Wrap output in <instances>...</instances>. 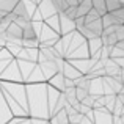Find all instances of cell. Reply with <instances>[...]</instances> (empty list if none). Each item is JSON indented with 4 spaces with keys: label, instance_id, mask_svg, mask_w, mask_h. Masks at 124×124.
Returning a JSON list of instances; mask_svg holds the SVG:
<instances>
[{
    "label": "cell",
    "instance_id": "obj_1",
    "mask_svg": "<svg viewBox=\"0 0 124 124\" xmlns=\"http://www.w3.org/2000/svg\"><path fill=\"white\" fill-rule=\"evenodd\" d=\"M0 90L11 108L13 116L17 118H30L28 116V101H27V86L25 83H11L0 82Z\"/></svg>",
    "mask_w": 124,
    "mask_h": 124
},
{
    "label": "cell",
    "instance_id": "obj_2",
    "mask_svg": "<svg viewBox=\"0 0 124 124\" xmlns=\"http://www.w3.org/2000/svg\"><path fill=\"white\" fill-rule=\"evenodd\" d=\"M27 86V101H28V116L36 119H50L47 102V83L25 85Z\"/></svg>",
    "mask_w": 124,
    "mask_h": 124
},
{
    "label": "cell",
    "instance_id": "obj_3",
    "mask_svg": "<svg viewBox=\"0 0 124 124\" xmlns=\"http://www.w3.org/2000/svg\"><path fill=\"white\" fill-rule=\"evenodd\" d=\"M0 82H11V83H24L22 80V76H21V69H19V64L17 61H13L8 68L2 72L0 76Z\"/></svg>",
    "mask_w": 124,
    "mask_h": 124
},
{
    "label": "cell",
    "instance_id": "obj_4",
    "mask_svg": "<svg viewBox=\"0 0 124 124\" xmlns=\"http://www.w3.org/2000/svg\"><path fill=\"white\" fill-rule=\"evenodd\" d=\"M13 118L14 116L11 113V108H9L8 102H6L5 96H3L2 90H0V124H8Z\"/></svg>",
    "mask_w": 124,
    "mask_h": 124
},
{
    "label": "cell",
    "instance_id": "obj_5",
    "mask_svg": "<svg viewBox=\"0 0 124 124\" xmlns=\"http://www.w3.org/2000/svg\"><path fill=\"white\" fill-rule=\"evenodd\" d=\"M38 11L41 13V16H42V19H44V21H47L49 17H52V16L58 14L57 9H55V6H54V2H52V0H42L39 5H38Z\"/></svg>",
    "mask_w": 124,
    "mask_h": 124
},
{
    "label": "cell",
    "instance_id": "obj_6",
    "mask_svg": "<svg viewBox=\"0 0 124 124\" xmlns=\"http://www.w3.org/2000/svg\"><path fill=\"white\" fill-rule=\"evenodd\" d=\"M14 60H16V58L13 57V55L9 54L8 50H6V49H0V76H2V72H3V71H5Z\"/></svg>",
    "mask_w": 124,
    "mask_h": 124
},
{
    "label": "cell",
    "instance_id": "obj_7",
    "mask_svg": "<svg viewBox=\"0 0 124 124\" xmlns=\"http://www.w3.org/2000/svg\"><path fill=\"white\" fill-rule=\"evenodd\" d=\"M63 74L64 77H66V79H71V80H74V82H76L77 79H80V77H82V74L79 72V71L76 69V68L72 66V64L69 63V61H64V66H63Z\"/></svg>",
    "mask_w": 124,
    "mask_h": 124
},
{
    "label": "cell",
    "instance_id": "obj_8",
    "mask_svg": "<svg viewBox=\"0 0 124 124\" xmlns=\"http://www.w3.org/2000/svg\"><path fill=\"white\" fill-rule=\"evenodd\" d=\"M47 85H50L52 88L58 90L60 93H64V90H66V85H64V76H63L61 72L55 74V76H54V77H52V79L47 82Z\"/></svg>",
    "mask_w": 124,
    "mask_h": 124
},
{
    "label": "cell",
    "instance_id": "obj_9",
    "mask_svg": "<svg viewBox=\"0 0 124 124\" xmlns=\"http://www.w3.org/2000/svg\"><path fill=\"white\" fill-rule=\"evenodd\" d=\"M102 24H104V28H110V27H116V25H123L124 22H121L112 13H107L105 16H102Z\"/></svg>",
    "mask_w": 124,
    "mask_h": 124
},
{
    "label": "cell",
    "instance_id": "obj_10",
    "mask_svg": "<svg viewBox=\"0 0 124 124\" xmlns=\"http://www.w3.org/2000/svg\"><path fill=\"white\" fill-rule=\"evenodd\" d=\"M93 9V2L91 0H83L77 6V17H85L88 13Z\"/></svg>",
    "mask_w": 124,
    "mask_h": 124
},
{
    "label": "cell",
    "instance_id": "obj_11",
    "mask_svg": "<svg viewBox=\"0 0 124 124\" xmlns=\"http://www.w3.org/2000/svg\"><path fill=\"white\" fill-rule=\"evenodd\" d=\"M44 24L47 25V27H50L52 30L55 31V33H58V35L61 36V31H60V16H58V14L49 17L47 21H44Z\"/></svg>",
    "mask_w": 124,
    "mask_h": 124
},
{
    "label": "cell",
    "instance_id": "obj_12",
    "mask_svg": "<svg viewBox=\"0 0 124 124\" xmlns=\"http://www.w3.org/2000/svg\"><path fill=\"white\" fill-rule=\"evenodd\" d=\"M17 3L19 0H0V11L9 14V13H13V9L16 8Z\"/></svg>",
    "mask_w": 124,
    "mask_h": 124
},
{
    "label": "cell",
    "instance_id": "obj_13",
    "mask_svg": "<svg viewBox=\"0 0 124 124\" xmlns=\"http://www.w3.org/2000/svg\"><path fill=\"white\" fill-rule=\"evenodd\" d=\"M93 2V9H96L101 16L107 14V2L105 0H91Z\"/></svg>",
    "mask_w": 124,
    "mask_h": 124
},
{
    "label": "cell",
    "instance_id": "obj_14",
    "mask_svg": "<svg viewBox=\"0 0 124 124\" xmlns=\"http://www.w3.org/2000/svg\"><path fill=\"white\" fill-rule=\"evenodd\" d=\"M107 2V13H115L123 8V3L119 0H105Z\"/></svg>",
    "mask_w": 124,
    "mask_h": 124
},
{
    "label": "cell",
    "instance_id": "obj_15",
    "mask_svg": "<svg viewBox=\"0 0 124 124\" xmlns=\"http://www.w3.org/2000/svg\"><path fill=\"white\" fill-rule=\"evenodd\" d=\"M52 2H54V6H55V9H57L58 14H63V13H66V9L69 8V5H68L64 0H52Z\"/></svg>",
    "mask_w": 124,
    "mask_h": 124
},
{
    "label": "cell",
    "instance_id": "obj_16",
    "mask_svg": "<svg viewBox=\"0 0 124 124\" xmlns=\"http://www.w3.org/2000/svg\"><path fill=\"white\" fill-rule=\"evenodd\" d=\"M102 16L99 14V13L96 11V9H91L90 13H88L86 16H85V24H90V22H94V21H97V19H101Z\"/></svg>",
    "mask_w": 124,
    "mask_h": 124
},
{
    "label": "cell",
    "instance_id": "obj_17",
    "mask_svg": "<svg viewBox=\"0 0 124 124\" xmlns=\"http://www.w3.org/2000/svg\"><path fill=\"white\" fill-rule=\"evenodd\" d=\"M63 16H66L71 21H76L77 19V6H69V8L66 9V13H63Z\"/></svg>",
    "mask_w": 124,
    "mask_h": 124
},
{
    "label": "cell",
    "instance_id": "obj_18",
    "mask_svg": "<svg viewBox=\"0 0 124 124\" xmlns=\"http://www.w3.org/2000/svg\"><path fill=\"white\" fill-rule=\"evenodd\" d=\"M76 96H77V101H79V102H83V101L90 96V91L82 90V88H76Z\"/></svg>",
    "mask_w": 124,
    "mask_h": 124
},
{
    "label": "cell",
    "instance_id": "obj_19",
    "mask_svg": "<svg viewBox=\"0 0 124 124\" xmlns=\"http://www.w3.org/2000/svg\"><path fill=\"white\" fill-rule=\"evenodd\" d=\"M8 124H31V119L30 118H17V116H14Z\"/></svg>",
    "mask_w": 124,
    "mask_h": 124
},
{
    "label": "cell",
    "instance_id": "obj_20",
    "mask_svg": "<svg viewBox=\"0 0 124 124\" xmlns=\"http://www.w3.org/2000/svg\"><path fill=\"white\" fill-rule=\"evenodd\" d=\"M116 38H118V42L124 41V24L118 27V30H116Z\"/></svg>",
    "mask_w": 124,
    "mask_h": 124
},
{
    "label": "cell",
    "instance_id": "obj_21",
    "mask_svg": "<svg viewBox=\"0 0 124 124\" xmlns=\"http://www.w3.org/2000/svg\"><path fill=\"white\" fill-rule=\"evenodd\" d=\"M31 119V124H47L49 121H46V119H36V118H30Z\"/></svg>",
    "mask_w": 124,
    "mask_h": 124
},
{
    "label": "cell",
    "instance_id": "obj_22",
    "mask_svg": "<svg viewBox=\"0 0 124 124\" xmlns=\"http://www.w3.org/2000/svg\"><path fill=\"white\" fill-rule=\"evenodd\" d=\"M69 6H79V0H64Z\"/></svg>",
    "mask_w": 124,
    "mask_h": 124
},
{
    "label": "cell",
    "instance_id": "obj_23",
    "mask_svg": "<svg viewBox=\"0 0 124 124\" xmlns=\"http://www.w3.org/2000/svg\"><path fill=\"white\" fill-rule=\"evenodd\" d=\"M5 46H6V41L0 36V49H5Z\"/></svg>",
    "mask_w": 124,
    "mask_h": 124
},
{
    "label": "cell",
    "instance_id": "obj_24",
    "mask_svg": "<svg viewBox=\"0 0 124 124\" xmlns=\"http://www.w3.org/2000/svg\"><path fill=\"white\" fill-rule=\"evenodd\" d=\"M116 47H118V49H121V50H124V41H119L118 44H116Z\"/></svg>",
    "mask_w": 124,
    "mask_h": 124
}]
</instances>
